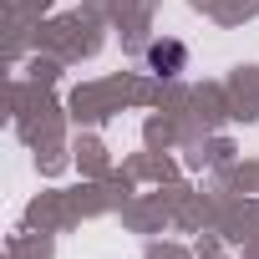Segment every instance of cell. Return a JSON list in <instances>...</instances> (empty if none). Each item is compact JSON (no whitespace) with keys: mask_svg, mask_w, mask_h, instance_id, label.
Returning <instances> with one entry per match:
<instances>
[{"mask_svg":"<svg viewBox=\"0 0 259 259\" xmlns=\"http://www.w3.org/2000/svg\"><path fill=\"white\" fill-rule=\"evenodd\" d=\"M183 66H188V46H183V41L168 36V41H153V46H148V71H153V76H178Z\"/></svg>","mask_w":259,"mask_h":259,"instance_id":"obj_1","label":"cell"}]
</instances>
